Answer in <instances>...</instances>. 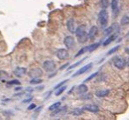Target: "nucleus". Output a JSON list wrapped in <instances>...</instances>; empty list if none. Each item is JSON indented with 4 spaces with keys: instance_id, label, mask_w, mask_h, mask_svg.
<instances>
[{
    "instance_id": "obj_23",
    "label": "nucleus",
    "mask_w": 129,
    "mask_h": 120,
    "mask_svg": "<svg viewBox=\"0 0 129 120\" xmlns=\"http://www.w3.org/2000/svg\"><path fill=\"white\" fill-rule=\"evenodd\" d=\"M120 23H121V25H128L129 24V17L128 16L125 15L124 17H122V19H121V20H120Z\"/></svg>"
},
{
    "instance_id": "obj_6",
    "label": "nucleus",
    "mask_w": 129,
    "mask_h": 120,
    "mask_svg": "<svg viewBox=\"0 0 129 120\" xmlns=\"http://www.w3.org/2000/svg\"><path fill=\"white\" fill-rule=\"evenodd\" d=\"M63 42H64L65 47L68 49L73 48L74 46H75V39L72 36H67V37H65Z\"/></svg>"
},
{
    "instance_id": "obj_11",
    "label": "nucleus",
    "mask_w": 129,
    "mask_h": 120,
    "mask_svg": "<svg viewBox=\"0 0 129 120\" xmlns=\"http://www.w3.org/2000/svg\"><path fill=\"white\" fill-rule=\"evenodd\" d=\"M67 28H68L70 32L75 33L76 26H75V20H74V19H70L67 21Z\"/></svg>"
},
{
    "instance_id": "obj_8",
    "label": "nucleus",
    "mask_w": 129,
    "mask_h": 120,
    "mask_svg": "<svg viewBox=\"0 0 129 120\" xmlns=\"http://www.w3.org/2000/svg\"><path fill=\"white\" fill-rule=\"evenodd\" d=\"M126 65V61L123 58L118 57L114 60V66L117 68H119V69H123Z\"/></svg>"
},
{
    "instance_id": "obj_31",
    "label": "nucleus",
    "mask_w": 129,
    "mask_h": 120,
    "mask_svg": "<svg viewBox=\"0 0 129 120\" xmlns=\"http://www.w3.org/2000/svg\"><path fill=\"white\" fill-rule=\"evenodd\" d=\"M68 83V80H64V81L61 82V83H58V84L56 85L55 87H54V89H55V90H56V89L60 88V87H61V86H62V85H63V84H65V83Z\"/></svg>"
},
{
    "instance_id": "obj_16",
    "label": "nucleus",
    "mask_w": 129,
    "mask_h": 120,
    "mask_svg": "<svg viewBox=\"0 0 129 120\" xmlns=\"http://www.w3.org/2000/svg\"><path fill=\"white\" fill-rule=\"evenodd\" d=\"M109 36H110V37H109L108 39H107L106 41H105V42H104V44H103L104 46H107V45H109L110 43H112V41H113L114 39H115L116 38L118 37V35L116 33L115 34H110Z\"/></svg>"
},
{
    "instance_id": "obj_34",
    "label": "nucleus",
    "mask_w": 129,
    "mask_h": 120,
    "mask_svg": "<svg viewBox=\"0 0 129 120\" xmlns=\"http://www.w3.org/2000/svg\"><path fill=\"white\" fill-rule=\"evenodd\" d=\"M32 99H33V97H29L28 99H26V100H23V103H26V102H30Z\"/></svg>"
},
{
    "instance_id": "obj_15",
    "label": "nucleus",
    "mask_w": 129,
    "mask_h": 120,
    "mask_svg": "<svg viewBox=\"0 0 129 120\" xmlns=\"http://www.w3.org/2000/svg\"><path fill=\"white\" fill-rule=\"evenodd\" d=\"M88 91V87L85 84H80L79 86L77 87V93L79 94H85Z\"/></svg>"
},
{
    "instance_id": "obj_10",
    "label": "nucleus",
    "mask_w": 129,
    "mask_h": 120,
    "mask_svg": "<svg viewBox=\"0 0 129 120\" xmlns=\"http://www.w3.org/2000/svg\"><path fill=\"white\" fill-rule=\"evenodd\" d=\"M14 74L18 77H22L25 74H26V68H22V67H18L14 69Z\"/></svg>"
},
{
    "instance_id": "obj_36",
    "label": "nucleus",
    "mask_w": 129,
    "mask_h": 120,
    "mask_svg": "<svg viewBox=\"0 0 129 120\" xmlns=\"http://www.w3.org/2000/svg\"><path fill=\"white\" fill-rule=\"evenodd\" d=\"M126 65L129 67V58H128V60H127V61H126Z\"/></svg>"
},
{
    "instance_id": "obj_35",
    "label": "nucleus",
    "mask_w": 129,
    "mask_h": 120,
    "mask_svg": "<svg viewBox=\"0 0 129 120\" xmlns=\"http://www.w3.org/2000/svg\"><path fill=\"white\" fill-rule=\"evenodd\" d=\"M67 66H69V63H67V64H65V65H63L62 67H61V68H60V69H63V68H66Z\"/></svg>"
},
{
    "instance_id": "obj_13",
    "label": "nucleus",
    "mask_w": 129,
    "mask_h": 120,
    "mask_svg": "<svg viewBox=\"0 0 129 120\" xmlns=\"http://www.w3.org/2000/svg\"><path fill=\"white\" fill-rule=\"evenodd\" d=\"M109 93H110V90H98V91H96V96H98V97H105V96H107L109 95Z\"/></svg>"
},
{
    "instance_id": "obj_37",
    "label": "nucleus",
    "mask_w": 129,
    "mask_h": 120,
    "mask_svg": "<svg viewBox=\"0 0 129 120\" xmlns=\"http://www.w3.org/2000/svg\"><path fill=\"white\" fill-rule=\"evenodd\" d=\"M0 119H1V117H0Z\"/></svg>"
},
{
    "instance_id": "obj_9",
    "label": "nucleus",
    "mask_w": 129,
    "mask_h": 120,
    "mask_svg": "<svg viewBox=\"0 0 129 120\" xmlns=\"http://www.w3.org/2000/svg\"><path fill=\"white\" fill-rule=\"evenodd\" d=\"M98 32H99V28H98V26H96V25L91 26V28H90V31H89L88 39H90V41H93V39L96 38V36H97Z\"/></svg>"
},
{
    "instance_id": "obj_28",
    "label": "nucleus",
    "mask_w": 129,
    "mask_h": 120,
    "mask_svg": "<svg viewBox=\"0 0 129 120\" xmlns=\"http://www.w3.org/2000/svg\"><path fill=\"white\" fill-rule=\"evenodd\" d=\"M7 84H9V85H19L20 84V82L18 81V80H12V81L7 82Z\"/></svg>"
},
{
    "instance_id": "obj_29",
    "label": "nucleus",
    "mask_w": 129,
    "mask_h": 120,
    "mask_svg": "<svg viewBox=\"0 0 129 120\" xmlns=\"http://www.w3.org/2000/svg\"><path fill=\"white\" fill-rule=\"evenodd\" d=\"M84 60H85V59H83V60H81V61H77V63H75V64L71 65V66H70V68H68V69H69V70H70V69H72V68H76V67H77V66H78V65H80V64H81V63H82V62H83V61H84Z\"/></svg>"
},
{
    "instance_id": "obj_7",
    "label": "nucleus",
    "mask_w": 129,
    "mask_h": 120,
    "mask_svg": "<svg viewBox=\"0 0 129 120\" xmlns=\"http://www.w3.org/2000/svg\"><path fill=\"white\" fill-rule=\"evenodd\" d=\"M83 110H87L89 112H92V113H98L99 111V107L97 104H93V103H90V104H86L83 107Z\"/></svg>"
},
{
    "instance_id": "obj_1",
    "label": "nucleus",
    "mask_w": 129,
    "mask_h": 120,
    "mask_svg": "<svg viewBox=\"0 0 129 120\" xmlns=\"http://www.w3.org/2000/svg\"><path fill=\"white\" fill-rule=\"evenodd\" d=\"M75 33L80 43H84L88 39V34L86 33V26L84 25H81L76 28Z\"/></svg>"
},
{
    "instance_id": "obj_30",
    "label": "nucleus",
    "mask_w": 129,
    "mask_h": 120,
    "mask_svg": "<svg viewBox=\"0 0 129 120\" xmlns=\"http://www.w3.org/2000/svg\"><path fill=\"white\" fill-rule=\"evenodd\" d=\"M98 74H99V72H96V73H94V74H92L91 75H90V76H89V77L87 78V79H85V82L90 81V80H91V79H93V78L95 77V76H97V75H98Z\"/></svg>"
},
{
    "instance_id": "obj_20",
    "label": "nucleus",
    "mask_w": 129,
    "mask_h": 120,
    "mask_svg": "<svg viewBox=\"0 0 129 120\" xmlns=\"http://www.w3.org/2000/svg\"><path fill=\"white\" fill-rule=\"evenodd\" d=\"M114 31V28L112 25H111L110 27H108V28H105V30H104V33H105V35L106 36H109L110 34H112V32H113Z\"/></svg>"
},
{
    "instance_id": "obj_26",
    "label": "nucleus",
    "mask_w": 129,
    "mask_h": 120,
    "mask_svg": "<svg viewBox=\"0 0 129 120\" xmlns=\"http://www.w3.org/2000/svg\"><path fill=\"white\" fill-rule=\"evenodd\" d=\"M87 51H88V48H87V47H85V48H83L82 49H80L79 52H78L77 54H76L75 57H78V56L82 55V54H84V53H86Z\"/></svg>"
},
{
    "instance_id": "obj_3",
    "label": "nucleus",
    "mask_w": 129,
    "mask_h": 120,
    "mask_svg": "<svg viewBox=\"0 0 129 120\" xmlns=\"http://www.w3.org/2000/svg\"><path fill=\"white\" fill-rule=\"evenodd\" d=\"M56 68L55 62L52 60H48L43 62V68L47 72H53Z\"/></svg>"
},
{
    "instance_id": "obj_4",
    "label": "nucleus",
    "mask_w": 129,
    "mask_h": 120,
    "mask_svg": "<svg viewBox=\"0 0 129 120\" xmlns=\"http://www.w3.org/2000/svg\"><path fill=\"white\" fill-rule=\"evenodd\" d=\"M56 56L59 60H66L69 58V52L67 49L60 48L56 51Z\"/></svg>"
},
{
    "instance_id": "obj_12",
    "label": "nucleus",
    "mask_w": 129,
    "mask_h": 120,
    "mask_svg": "<svg viewBox=\"0 0 129 120\" xmlns=\"http://www.w3.org/2000/svg\"><path fill=\"white\" fill-rule=\"evenodd\" d=\"M29 75L32 76L33 78H35V77H40V76L42 75V71H41L40 68H34V69H32L30 72L28 73Z\"/></svg>"
},
{
    "instance_id": "obj_17",
    "label": "nucleus",
    "mask_w": 129,
    "mask_h": 120,
    "mask_svg": "<svg viewBox=\"0 0 129 120\" xmlns=\"http://www.w3.org/2000/svg\"><path fill=\"white\" fill-rule=\"evenodd\" d=\"M71 114L74 116H81L83 114V109L81 108H76L71 110Z\"/></svg>"
},
{
    "instance_id": "obj_21",
    "label": "nucleus",
    "mask_w": 129,
    "mask_h": 120,
    "mask_svg": "<svg viewBox=\"0 0 129 120\" xmlns=\"http://www.w3.org/2000/svg\"><path fill=\"white\" fill-rule=\"evenodd\" d=\"M66 88H67V86H63V85H62V86H61L60 88L56 89V90H57V91L55 92V96H60L61 94H62L63 91L66 90Z\"/></svg>"
},
{
    "instance_id": "obj_27",
    "label": "nucleus",
    "mask_w": 129,
    "mask_h": 120,
    "mask_svg": "<svg viewBox=\"0 0 129 120\" xmlns=\"http://www.w3.org/2000/svg\"><path fill=\"white\" fill-rule=\"evenodd\" d=\"M120 48V46H117V47H114L113 48H112L111 50H109L108 52H107V55H109V54H112L113 53H115L116 51L119 50V48Z\"/></svg>"
},
{
    "instance_id": "obj_2",
    "label": "nucleus",
    "mask_w": 129,
    "mask_h": 120,
    "mask_svg": "<svg viewBox=\"0 0 129 120\" xmlns=\"http://www.w3.org/2000/svg\"><path fill=\"white\" fill-rule=\"evenodd\" d=\"M108 19L109 15L107 11L105 9H103L102 11H100V12L99 14V22L103 28H105L107 25V24H108Z\"/></svg>"
},
{
    "instance_id": "obj_32",
    "label": "nucleus",
    "mask_w": 129,
    "mask_h": 120,
    "mask_svg": "<svg viewBox=\"0 0 129 120\" xmlns=\"http://www.w3.org/2000/svg\"><path fill=\"white\" fill-rule=\"evenodd\" d=\"M91 95H90H90H86V96H81V98H82V99H90V98H91Z\"/></svg>"
},
{
    "instance_id": "obj_22",
    "label": "nucleus",
    "mask_w": 129,
    "mask_h": 120,
    "mask_svg": "<svg viewBox=\"0 0 129 120\" xmlns=\"http://www.w3.org/2000/svg\"><path fill=\"white\" fill-rule=\"evenodd\" d=\"M60 105H61V102H57V103H53V104L49 107V108H48V110H51V111H53V110H56L57 108H59Z\"/></svg>"
},
{
    "instance_id": "obj_33",
    "label": "nucleus",
    "mask_w": 129,
    "mask_h": 120,
    "mask_svg": "<svg viewBox=\"0 0 129 120\" xmlns=\"http://www.w3.org/2000/svg\"><path fill=\"white\" fill-rule=\"evenodd\" d=\"M36 108V104H34V103H32V104L30 105V106H28V110H33V109Z\"/></svg>"
},
{
    "instance_id": "obj_5",
    "label": "nucleus",
    "mask_w": 129,
    "mask_h": 120,
    "mask_svg": "<svg viewBox=\"0 0 129 120\" xmlns=\"http://www.w3.org/2000/svg\"><path fill=\"white\" fill-rule=\"evenodd\" d=\"M92 66H93V63H92V62L86 64L85 66H83V68H80L79 70H77V71L73 74V77H75V76H77V75H81V74H84V73H86L87 71H89V70H90V68H92Z\"/></svg>"
},
{
    "instance_id": "obj_14",
    "label": "nucleus",
    "mask_w": 129,
    "mask_h": 120,
    "mask_svg": "<svg viewBox=\"0 0 129 120\" xmlns=\"http://www.w3.org/2000/svg\"><path fill=\"white\" fill-rule=\"evenodd\" d=\"M119 0H112L111 2V7H112V11L114 14L118 12V9H119Z\"/></svg>"
},
{
    "instance_id": "obj_25",
    "label": "nucleus",
    "mask_w": 129,
    "mask_h": 120,
    "mask_svg": "<svg viewBox=\"0 0 129 120\" xmlns=\"http://www.w3.org/2000/svg\"><path fill=\"white\" fill-rule=\"evenodd\" d=\"M100 5L103 9H106L109 6V1L108 0H101L100 1Z\"/></svg>"
},
{
    "instance_id": "obj_24",
    "label": "nucleus",
    "mask_w": 129,
    "mask_h": 120,
    "mask_svg": "<svg viewBox=\"0 0 129 120\" xmlns=\"http://www.w3.org/2000/svg\"><path fill=\"white\" fill-rule=\"evenodd\" d=\"M42 83V80L40 79V78H38V77L33 78V79L30 81L31 84H39V83Z\"/></svg>"
},
{
    "instance_id": "obj_19",
    "label": "nucleus",
    "mask_w": 129,
    "mask_h": 120,
    "mask_svg": "<svg viewBox=\"0 0 129 120\" xmlns=\"http://www.w3.org/2000/svg\"><path fill=\"white\" fill-rule=\"evenodd\" d=\"M8 77H9L8 73L4 71V70H0V81L4 82L5 80H6Z\"/></svg>"
},
{
    "instance_id": "obj_18",
    "label": "nucleus",
    "mask_w": 129,
    "mask_h": 120,
    "mask_svg": "<svg viewBox=\"0 0 129 120\" xmlns=\"http://www.w3.org/2000/svg\"><path fill=\"white\" fill-rule=\"evenodd\" d=\"M99 46H100V43H93V44L87 47V48H88L89 52H93V51H95L96 49L99 48Z\"/></svg>"
}]
</instances>
